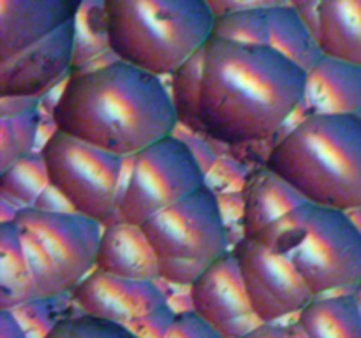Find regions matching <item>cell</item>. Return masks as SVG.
Instances as JSON below:
<instances>
[{"mask_svg": "<svg viewBox=\"0 0 361 338\" xmlns=\"http://www.w3.org/2000/svg\"><path fill=\"white\" fill-rule=\"evenodd\" d=\"M305 69L268 44L203 46L200 132L228 144L274 136L302 106Z\"/></svg>", "mask_w": 361, "mask_h": 338, "instance_id": "6da1fadb", "label": "cell"}, {"mask_svg": "<svg viewBox=\"0 0 361 338\" xmlns=\"http://www.w3.org/2000/svg\"><path fill=\"white\" fill-rule=\"evenodd\" d=\"M55 129L130 157L169 136L178 123L161 76L113 60L69 77L53 108Z\"/></svg>", "mask_w": 361, "mask_h": 338, "instance_id": "7a4b0ae2", "label": "cell"}, {"mask_svg": "<svg viewBox=\"0 0 361 338\" xmlns=\"http://www.w3.org/2000/svg\"><path fill=\"white\" fill-rule=\"evenodd\" d=\"M309 203L335 210L361 208V115H309L268 155Z\"/></svg>", "mask_w": 361, "mask_h": 338, "instance_id": "3957f363", "label": "cell"}, {"mask_svg": "<svg viewBox=\"0 0 361 338\" xmlns=\"http://www.w3.org/2000/svg\"><path fill=\"white\" fill-rule=\"evenodd\" d=\"M113 55L157 76H171L212 37L208 0H102Z\"/></svg>", "mask_w": 361, "mask_h": 338, "instance_id": "277c9868", "label": "cell"}, {"mask_svg": "<svg viewBox=\"0 0 361 338\" xmlns=\"http://www.w3.org/2000/svg\"><path fill=\"white\" fill-rule=\"evenodd\" d=\"M312 294L355 289L361 282V231L348 211L303 203L256 232Z\"/></svg>", "mask_w": 361, "mask_h": 338, "instance_id": "5b68a950", "label": "cell"}, {"mask_svg": "<svg viewBox=\"0 0 361 338\" xmlns=\"http://www.w3.org/2000/svg\"><path fill=\"white\" fill-rule=\"evenodd\" d=\"M35 285V298L62 296L95 268L102 224L78 211L25 206L13 217Z\"/></svg>", "mask_w": 361, "mask_h": 338, "instance_id": "8992f818", "label": "cell"}, {"mask_svg": "<svg viewBox=\"0 0 361 338\" xmlns=\"http://www.w3.org/2000/svg\"><path fill=\"white\" fill-rule=\"evenodd\" d=\"M141 227L157 254L161 278L176 285H190L228 252L221 206L207 183L145 220Z\"/></svg>", "mask_w": 361, "mask_h": 338, "instance_id": "52a82bcc", "label": "cell"}, {"mask_svg": "<svg viewBox=\"0 0 361 338\" xmlns=\"http://www.w3.org/2000/svg\"><path fill=\"white\" fill-rule=\"evenodd\" d=\"M126 161V158H123ZM118 194V220L143 224L204 183V169L187 143L173 134L127 157Z\"/></svg>", "mask_w": 361, "mask_h": 338, "instance_id": "ba28073f", "label": "cell"}, {"mask_svg": "<svg viewBox=\"0 0 361 338\" xmlns=\"http://www.w3.org/2000/svg\"><path fill=\"white\" fill-rule=\"evenodd\" d=\"M49 183L81 215L108 225L118 220L123 158L71 134L56 130L41 150Z\"/></svg>", "mask_w": 361, "mask_h": 338, "instance_id": "9c48e42d", "label": "cell"}, {"mask_svg": "<svg viewBox=\"0 0 361 338\" xmlns=\"http://www.w3.org/2000/svg\"><path fill=\"white\" fill-rule=\"evenodd\" d=\"M235 256L254 310L263 323H277L282 317L300 312L316 298L289 264L256 234L243 236Z\"/></svg>", "mask_w": 361, "mask_h": 338, "instance_id": "30bf717a", "label": "cell"}, {"mask_svg": "<svg viewBox=\"0 0 361 338\" xmlns=\"http://www.w3.org/2000/svg\"><path fill=\"white\" fill-rule=\"evenodd\" d=\"M190 287L194 312L221 331L224 338H240L263 324L247 291L235 252H224Z\"/></svg>", "mask_w": 361, "mask_h": 338, "instance_id": "8fae6325", "label": "cell"}, {"mask_svg": "<svg viewBox=\"0 0 361 338\" xmlns=\"http://www.w3.org/2000/svg\"><path fill=\"white\" fill-rule=\"evenodd\" d=\"M76 56V20L0 62V95L39 97L67 74Z\"/></svg>", "mask_w": 361, "mask_h": 338, "instance_id": "7c38bea8", "label": "cell"}, {"mask_svg": "<svg viewBox=\"0 0 361 338\" xmlns=\"http://www.w3.org/2000/svg\"><path fill=\"white\" fill-rule=\"evenodd\" d=\"M83 313L129 326L164 301L155 282L116 277L94 270L73 289Z\"/></svg>", "mask_w": 361, "mask_h": 338, "instance_id": "4fadbf2b", "label": "cell"}, {"mask_svg": "<svg viewBox=\"0 0 361 338\" xmlns=\"http://www.w3.org/2000/svg\"><path fill=\"white\" fill-rule=\"evenodd\" d=\"M85 0H0V62L76 20Z\"/></svg>", "mask_w": 361, "mask_h": 338, "instance_id": "5bb4252c", "label": "cell"}, {"mask_svg": "<svg viewBox=\"0 0 361 338\" xmlns=\"http://www.w3.org/2000/svg\"><path fill=\"white\" fill-rule=\"evenodd\" d=\"M309 115L361 113V65L323 55L305 70L302 106Z\"/></svg>", "mask_w": 361, "mask_h": 338, "instance_id": "9a60e30c", "label": "cell"}, {"mask_svg": "<svg viewBox=\"0 0 361 338\" xmlns=\"http://www.w3.org/2000/svg\"><path fill=\"white\" fill-rule=\"evenodd\" d=\"M95 270L134 280L161 278L157 254L140 224L115 220L102 229Z\"/></svg>", "mask_w": 361, "mask_h": 338, "instance_id": "2e32d148", "label": "cell"}, {"mask_svg": "<svg viewBox=\"0 0 361 338\" xmlns=\"http://www.w3.org/2000/svg\"><path fill=\"white\" fill-rule=\"evenodd\" d=\"M303 203H307L305 197L284 176L268 165L257 169L247 178L243 189V232L256 234Z\"/></svg>", "mask_w": 361, "mask_h": 338, "instance_id": "e0dca14e", "label": "cell"}, {"mask_svg": "<svg viewBox=\"0 0 361 338\" xmlns=\"http://www.w3.org/2000/svg\"><path fill=\"white\" fill-rule=\"evenodd\" d=\"M314 35L323 55L361 63V0H321Z\"/></svg>", "mask_w": 361, "mask_h": 338, "instance_id": "ac0fdd59", "label": "cell"}, {"mask_svg": "<svg viewBox=\"0 0 361 338\" xmlns=\"http://www.w3.org/2000/svg\"><path fill=\"white\" fill-rule=\"evenodd\" d=\"M309 338H361V313L353 294L317 296L298 312Z\"/></svg>", "mask_w": 361, "mask_h": 338, "instance_id": "d6986e66", "label": "cell"}, {"mask_svg": "<svg viewBox=\"0 0 361 338\" xmlns=\"http://www.w3.org/2000/svg\"><path fill=\"white\" fill-rule=\"evenodd\" d=\"M268 18H270L268 46L277 49L305 70L323 56L316 35L296 7L289 4L268 7Z\"/></svg>", "mask_w": 361, "mask_h": 338, "instance_id": "ffe728a7", "label": "cell"}, {"mask_svg": "<svg viewBox=\"0 0 361 338\" xmlns=\"http://www.w3.org/2000/svg\"><path fill=\"white\" fill-rule=\"evenodd\" d=\"M35 298L34 277L13 220L0 224V308Z\"/></svg>", "mask_w": 361, "mask_h": 338, "instance_id": "44dd1931", "label": "cell"}, {"mask_svg": "<svg viewBox=\"0 0 361 338\" xmlns=\"http://www.w3.org/2000/svg\"><path fill=\"white\" fill-rule=\"evenodd\" d=\"M48 185V168L42 154L30 151L0 171V196L13 204L32 206Z\"/></svg>", "mask_w": 361, "mask_h": 338, "instance_id": "7402d4cb", "label": "cell"}, {"mask_svg": "<svg viewBox=\"0 0 361 338\" xmlns=\"http://www.w3.org/2000/svg\"><path fill=\"white\" fill-rule=\"evenodd\" d=\"M203 74V48L171 74V97L178 122L200 132V94Z\"/></svg>", "mask_w": 361, "mask_h": 338, "instance_id": "603a6c76", "label": "cell"}, {"mask_svg": "<svg viewBox=\"0 0 361 338\" xmlns=\"http://www.w3.org/2000/svg\"><path fill=\"white\" fill-rule=\"evenodd\" d=\"M212 37L228 39L242 44H268L270 41L268 7H252V9L217 14Z\"/></svg>", "mask_w": 361, "mask_h": 338, "instance_id": "cb8c5ba5", "label": "cell"}, {"mask_svg": "<svg viewBox=\"0 0 361 338\" xmlns=\"http://www.w3.org/2000/svg\"><path fill=\"white\" fill-rule=\"evenodd\" d=\"M41 113L37 106L20 115L0 116V171L30 154L37 139Z\"/></svg>", "mask_w": 361, "mask_h": 338, "instance_id": "d4e9b609", "label": "cell"}, {"mask_svg": "<svg viewBox=\"0 0 361 338\" xmlns=\"http://www.w3.org/2000/svg\"><path fill=\"white\" fill-rule=\"evenodd\" d=\"M44 338H137L127 326L94 315L60 319Z\"/></svg>", "mask_w": 361, "mask_h": 338, "instance_id": "484cf974", "label": "cell"}, {"mask_svg": "<svg viewBox=\"0 0 361 338\" xmlns=\"http://www.w3.org/2000/svg\"><path fill=\"white\" fill-rule=\"evenodd\" d=\"M166 338H224L208 320H204L194 310L176 313Z\"/></svg>", "mask_w": 361, "mask_h": 338, "instance_id": "4316f807", "label": "cell"}, {"mask_svg": "<svg viewBox=\"0 0 361 338\" xmlns=\"http://www.w3.org/2000/svg\"><path fill=\"white\" fill-rule=\"evenodd\" d=\"M175 315L176 313H173L171 308L166 303H162L161 306L152 310L150 313L143 315L141 319L134 320L127 327L137 338H166L173 320H175Z\"/></svg>", "mask_w": 361, "mask_h": 338, "instance_id": "83f0119b", "label": "cell"}, {"mask_svg": "<svg viewBox=\"0 0 361 338\" xmlns=\"http://www.w3.org/2000/svg\"><path fill=\"white\" fill-rule=\"evenodd\" d=\"M240 338H309L298 320L293 324L263 323Z\"/></svg>", "mask_w": 361, "mask_h": 338, "instance_id": "f1b7e54d", "label": "cell"}, {"mask_svg": "<svg viewBox=\"0 0 361 338\" xmlns=\"http://www.w3.org/2000/svg\"><path fill=\"white\" fill-rule=\"evenodd\" d=\"M208 4H210L215 16H217V14L231 13V11L240 9H252V7L286 6V4H289V0H208Z\"/></svg>", "mask_w": 361, "mask_h": 338, "instance_id": "f546056e", "label": "cell"}, {"mask_svg": "<svg viewBox=\"0 0 361 338\" xmlns=\"http://www.w3.org/2000/svg\"><path fill=\"white\" fill-rule=\"evenodd\" d=\"M34 208L42 211H53V213H62V211H76L73 208V204L55 189V187L49 183L44 190H42L41 196L35 199V203L32 204Z\"/></svg>", "mask_w": 361, "mask_h": 338, "instance_id": "4dcf8cb0", "label": "cell"}, {"mask_svg": "<svg viewBox=\"0 0 361 338\" xmlns=\"http://www.w3.org/2000/svg\"><path fill=\"white\" fill-rule=\"evenodd\" d=\"M37 104V97H27V95H0V116L20 115V113L35 108Z\"/></svg>", "mask_w": 361, "mask_h": 338, "instance_id": "1f68e13d", "label": "cell"}, {"mask_svg": "<svg viewBox=\"0 0 361 338\" xmlns=\"http://www.w3.org/2000/svg\"><path fill=\"white\" fill-rule=\"evenodd\" d=\"M0 338H28L9 308H0Z\"/></svg>", "mask_w": 361, "mask_h": 338, "instance_id": "d6a6232c", "label": "cell"}, {"mask_svg": "<svg viewBox=\"0 0 361 338\" xmlns=\"http://www.w3.org/2000/svg\"><path fill=\"white\" fill-rule=\"evenodd\" d=\"M321 0H289V6L296 7L300 11V14L303 16V20L309 23L310 30H316V9L317 4Z\"/></svg>", "mask_w": 361, "mask_h": 338, "instance_id": "836d02e7", "label": "cell"}, {"mask_svg": "<svg viewBox=\"0 0 361 338\" xmlns=\"http://www.w3.org/2000/svg\"><path fill=\"white\" fill-rule=\"evenodd\" d=\"M351 294H353V298H355L356 305H358V308H360V313H361V282H360L358 285H356L355 289H353V291H351Z\"/></svg>", "mask_w": 361, "mask_h": 338, "instance_id": "e575fe53", "label": "cell"}, {"mask_svg": "<svg viewBox=\"0 0 361 338\" xmlns=\"http://www.w3.org/2000/svg\"><path fill=\"white\" fill-rule=\"evenodd\" d=\"M360 65H361V63H360Z\"/></svg>", "mask_w": 361, "mask_h": 338, "instance_id": "d590c367", "label": "cell"}]
</instances>
